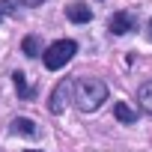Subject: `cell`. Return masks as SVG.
<instances>
[{"mask_svg": "<svg viewBox=\"0 0 152 152\" xmlns=\"http://www.w3.org/2000/svg\"><path fill=\"white\" fill-rule=\"evenodd\" d=\"M104 102H107V84L104 81H99V78H78L75 81V104H78V110L93 113Z\"/></svg>", "mask_w": 152, "mask_h": 152, "instance_id": "1", "label": "cell"}, {"mask_svg": "<svg viewBox=\"0 0 152 152\" xmlns=\"http://www.w3.org/2000/svg\"><path fill=\"white\" fill-rule=\"evenodd\" d=\"M75 54H78V45H75L72 39H60V42L48 45V51H45V69L57 72V69H63Z\"/></svg>", "mask_w": 152, "mask_h": 152, "instance_id": "2", "label": "cell"}, {"mask_svg": "<svg viewBox=\"0 0 152 152\" xmlns=\"http://www.w3.org/2000/svg\"><path fill=\"white\" fill-rule=\"evenodd\" d=\"M69 102H75V81L72 78H66V81H60L54 87V93L48 99V107H51V113H63Z\"/></svg>", "mask_w": 152, "mask_h": 152, "instance_id": "3", "label": "cell"}, {"mask_svg": "<svg viewBox=\"0 0 152 152\" xmlns=\"http://www.w3.org/2000/svg\"><path fill=\"white\" fill-rule=\"evenodd\" d=\"M134 15L131 12H113L110 15V21H107V30L113 33V36H125V33H131L134 30Z\"/></svg>", "mask_w": 152, "mask_h": 152, "instance_id": "4", "label": "cell"}, {"mask_svg": "<svg viewBox=\"0 0 152 152\" xmlns=\"http://www.w3.org/2000/svg\"><path fill=\"white\" fill-rule=\"evenodd\" d=\"M12 134H24V137H36L39 134V128H36V122L33 119H27V116H18V119H12Z\"/></svg>", "mask_w": 152, "mask_h": 152, "instance_id": "5", "label": "cell"}, {"mask_svg": "<svg viewBox=\"0 0 152 152\" xmlns=\"http://www.w3.org/2000/svg\"><path fill=\"white\" fill-rule=\"evenodd\" d=\"M66 15H69V21H75V24H87V21L93 18V12H90L87 3H72V6L66 9Z\"/></svg>", "mask_w": 152, "mask_h": 152, "instance_id": "6", "label": "cell"}, {"mask_svg": "<svg viewBox=\"0 0 152 152\" xmlns=\"http://www.w3.org/2000/svg\"><path fill=\"white\" fill-rule=\"evenodd\" d=\"M137 102H140V107H143L146 113H152V81L140 84V90H137Z\"/></svg>", "mask_w": 152, "mask_h": 152, "instance_id": "7", "label": "cell"}, {"mask_svg": "<svg viewBox=\"0 0 152 152\" xmlns=\"http://www.w3.org/2000/svg\"><path fill=\"white\" fill-rule=\"evenodd\" d=\"M113 116H116L119 122H134V119H137V110H131L125 102H116V104H113Z\"/></svg>", "mask_w": 152, "mask_h": 152, "instance_id": "8", "label": "cell"}, {"mask_svg": "<svg viewBox=\"0 0 152 152\" xmlns=\"http://www.w3.org/2000/svg\"><path fill=\"white\" fill-rule=\"evenodd\" d=\"M21 48H24L27 57H39V54H42V39H39V36H27Z\"/></svg>", "mask_w": 152, "mask_h": 152, "instance_id": "9", "label": "cell"}, {"mask_svg": "<svg viewBox=\"0 0 152 152\" xmlns=\"http://www.w3.org/2000/svg\"><path fill=\"white\" fill-rule=\"evenodd\" d=\"M12 81H15V90H18V96H21V99H33V90L27 87V78H24L21 72H15V75H12Z\"/></svg>", "mask_w": 152, "mask_h": 152, "instance_id": "10", "label": "cell"}, {"mask_svg": "<svg viewBox=\"0 0 152 152\" xmlns=\"http://www.w3.org/2000/svg\"><path fill=\"white\" fill-rule=\"evenodd\" d=\"M15 3H18V0H0V21L15 12Z\"/></svg>", "mask_w": 152, "mask_h": 152, "instance_id": "11", "label": "cell"}, {"mask_svg": "<svg viewBox=\"0 0 152 152\" xmlns=\"http://www.w3.org/2000/svg\"><path fill=\"white\" fill-rule=\"evenodd\" d=\"M21 6H39V3H45V0H18Z\"/></svg>", "mask_w": 152, "mask_h": 152, "instance_id": "12", "label": "cell"}, {"mask_svg": "<svg viewBox=\"0 0 152 152\" xmlns=\"http://www.w3.org/2000/svg\"><path fill=\"white\" fill-rule=\"evenodd\" d=\"M24 152H42V149H24Z\"/></svg>", "mask_w": 152, "mask_h": 152, "instance_id": "13", "label": "cell"}]
</instances>
